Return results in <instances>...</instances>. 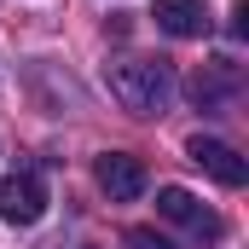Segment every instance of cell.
I'll list each match as a JSON object with an SVG mask.
<instances>
[{"mask_svg": "<svg viewBox=\"0 0 249 249\" xmlns=\"http://www.w3.org/2000/svg\"><path fill=\"white\" fill-rule=\"evenodd\" d=\"M151 18H157V29H168L174 41H197V35L209 29V12H203L197 0H157Z\"/></svg>", "mask_w": 249, "mask_h": 249, "instance_id": "obj_7", "label": "cell"}, {"mask_svg": "<svg viewBox=\"0 0 249 249\" xmlns=\"http://www.w3.org/2000/svg\"><path fill=\"white\" fill-rule=\"evenodd\" d=\"M186 157L197 162V168H203V174H214L220 186H232V191L249 180V162L238 157V151H232V145H226V139H203V133H197V139L186 145Z\"/></svg>", "mask_w": 249, "mask_h": 249, "instance_id": "obj_5", "label": "cell"}, {"mask_svg": "<svg viewBox=\"0 0 249 249\" xmlns=\"http://www.w3.org/2000/svg\"><path fill=\"white\" fill-rule=\"evenodd\" d=\"M127 249H174L162 232H151V226H139V232H127Z\"/></svg>", "mask_w": 249, "mask_h": 249, "instance_id": "obj_8", "label": "cell"}, {"mask_svg": "<svg viewBox=\"0 0 249 249\" xmlns=\"http://www.w3.org/2000/svg\"><path fill=\"white\" fill-rule=\"evenodd\" d=\"M232 93H238V70H232V58H214L209 70L191 75V105H197V110H220Z\"/></svg>", "mask_w": 249, "mask_h": 249, "instance_id": "obj_6", "label": "cell"}, {"mask_svg": "<svg viewBox=\"0 0 249 249\" xmlns=\"http://www.w3.org/2000/svg\"><path fill=\"white\" fill-rule=\"evenodd\" d=\"M110 93H116L122 110L151 116V110L168 105L174 75H168V64H162V58H127V64H110Z\"/></svg>", "mask_w": 249, "mask_h": 249, "instance_id": "obj_1", "label": "cell"}, {"mask_svg": "<svg viewBox=\"0 0 249 249\" xmlns=\"http://www.w3.org/2000/svg\"><path fill=\"white\" fill-rule=\"evenodd\" d=\"M87 249H93V244H87Z\"/></svg>", "mask_w": 249, "mask_h": 249, "instance_id": "obj_9", "label": "cell"}, {"mask_svg": "<svg viewBox=\"0 0 249 249\" xmlns=\"http://www.w3.org/2000/svg\"><path fill=\"white\" fill-rule=\"evenodd\" d=\"M0 214H6L12 226H35V220L47 214V180H41L35 162H29V168H12V174L0 180Z\"/></svg>", "mask_w": 249, "mask_h": 249, "instance_id": "obj_2", "label": "cell"}, {"mask_svg": "<svg viewBox=\"0 0 249 249\" xmlns=\"http://www.w3.org/2000/svg\"><path fill=\"white\" fill-rule=\"evenodd\" d=\"M93 174H99V191H105L110 203H133V197H145V186H151L145 162H139V157H127V151H105Z\"/></svg>", "mask_w": 249, "mask_h": 249, "instance_id": "obj_4", "label": "cell"}, {"mask_svg": "<svg viewBox=\"0 0 249 249\" xmlns=\"http://www.w3.org/2000/svg\"><path fill=\"white\" fill-rule=\"evenodd\" d=\"M157 214H162V220H174V226H186L191 238H203V244H214V238L226 232V226H220V214H214L209 203H197L186 186H162V191H157Z\"/></svg>", "mask_w": 249, "mask_h": 249, "instance_id": "obj_3", "label": "cell"}]
</instances>
